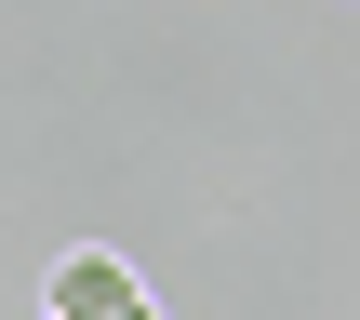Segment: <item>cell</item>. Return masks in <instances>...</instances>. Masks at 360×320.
Here are the masks:
<instances>
[{
  "instance_id": "7a4b0ae2",
  "label": "cell",
  "mask_w": 360,
  "mask_h": 320,
  "mask_svg": "<svg viewBox=\"0 0 360 320\" xmlns=\"http://www.w3.org/2000/svg\"><path fill=\"white\" fill-rule=\"evenodd\" d=\"M120 320H160V294H147V307H120Z\"/></svg>"
},
{
  "instance_id": "6da1fadb",
  "label": "cell",
  "mask_w": 360,
  "mask_h": 320,
  "mask_svg": "<svg viewBox=\"0 0 360 320\" xmlns=\"http://www.w3.org/2000/svg\"><path fill=\"white\" fill-rule=\"evenodd\" d=\"M120 307H147V281H134V254H120V241H80V254H53L40 320H120Z\"/></svg>"
}]
</instances>
